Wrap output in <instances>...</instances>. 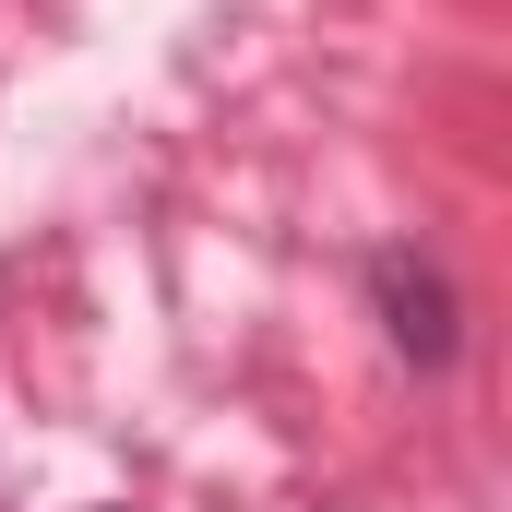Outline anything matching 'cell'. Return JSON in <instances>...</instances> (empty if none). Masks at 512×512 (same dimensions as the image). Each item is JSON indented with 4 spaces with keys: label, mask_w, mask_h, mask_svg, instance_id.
<instances>
[{
    "label": "cell",
    "mask_w": 512,
    "mask_h": 512,
    "mask_svg": "<svg viewBox=\"0 0 512 512\" xmlns=\"http://www.w3.org/2000/svg\"><path fill=\"white\" fill-rule=\"evenodd\" d=\"M370 286H382V322H393V346H405L417 370H453L465 322H453V286H441V262H417V251H370Z\"/></svg>",
    "instance_id": "1"
}]
</instances>
